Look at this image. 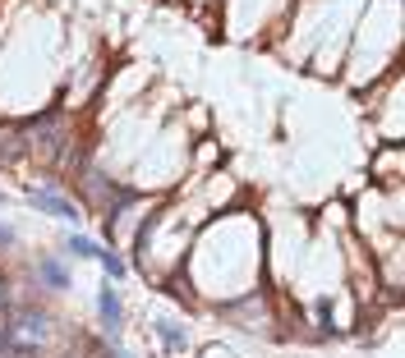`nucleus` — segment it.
Wrapping results in <instances>:
<instances>
[{"label": "nucleus", "instance_id": "f257e3e1", "mask_svg": "<svg viewBox=\"0 0 405 358\" xmlns=\"http://www.w3.org/2000/svg\"><path fill=\"white\" fill-rule=\"evenodd\" d=\"M28 202H33L37 211H46V216H55V220H79V207H74L70 198H60V193H51V189H33Z\"/></svg>", "mask_w": 405, "mask_h": 358}, {"label": "nucleus", "instance_id": "f03ea898", "mask_svg": "<svg viewBox=\"0 0 405 358\" xmlns=\"http://www.w3.org/2000/svg\"><path fill=\"white\" fill-rule=\"evenodd\" d=\"M157 331H161V340H166V349H189L185 331H180L176 322H157Z\"/></svg>", "mask_w": 405, "mask_h": 358}, {"label": "nucleus", "instance_id": "7ed1b4c3", "mask_svg": "<svg viewBox=\"0 0 405 358\" xmlns=\"http://www.w3.org/2000/svg\"><path fill=\"white\" fill-rule=\"evenodd\" d=\"M102 322L106 326L120 322V298H115V289H102Z\"/></svg>", "mask_w": 405, "mask_h": 358}, {"label": "nucleus", "instance_id": "20e7f679", "mask_svg": "<svg viewBox=\"0 0 405 358\" xmlns=\"http://www.w3.org/2000/svg\"><path fill=\"white\" fill-rule=\"evenodd\" d=\"M42 280H46L51 289H65V285H70V276H65L60 262H42Z\"/></svg>", "mask_w": 405, "mask_h": 358}, {"label": "nucleus", "instance_id": "39448f33", "mask_svg": "<svg viewBox=\"0 0 405 358\" xmlns=\"http://www.w3.org/2000/svg\"><path fill=\"white\" fill-rule=\"evenodd\" d=\"M70 253H79V257H92V262H97V257H102V248L92 244V239H79V235H70Z\"/></svg>", "mask_w": 405, "mask_h": 358}, {"label": "nucleus", "instance_id": "423d86ee", "mask_svg": "<svg viewBox=\"0 0 405 358\" xmlns=\"http://www.w3.org/2000/svg\"><path fill=\"white\" fill-rule=\"evenodd\" d=\"M97 262L106 267V276H115V280L124 276V262H120V253H106V248H102V257H97Z\"/></svg>", "mask_w": 405, "mask_h": 358}, {"label": "nucleus", "instance_id": "0eeeda50", "mask_svg": "<svg viewBox=\"0 0 405 358\" xmlns=\"http://www.w3.org/2000/svg\"><path fill=\"white\" fill-rule=\"evenodd\" d=\"M9 239H14V235H9V230H5V225H0V248H5V244H9Z\"/></svg>", "mask_w": 405, "mask_h": 358}]
</instances>
